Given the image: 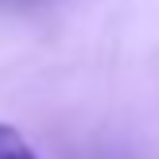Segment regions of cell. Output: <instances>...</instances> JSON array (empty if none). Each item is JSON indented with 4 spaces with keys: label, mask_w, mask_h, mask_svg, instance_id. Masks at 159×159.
I'll use <instances>...</instances> for the list:
<instances>
[{
    "label": "cell",
    "mask_w": 159,
    "mask_h": 159,
    "mask_svg": "<svg viewBox=\"0 0 159 159\" xmlns=\"http://www.w3.org/2000/svg\"><path fill=\"white\" fill-rule=\"evenodd\" d=\"M0 159H39V152L27 144V136L16 124L0 120Z\"/></svg>",
    "instance_id": "cell-1"
}]
</instances>
